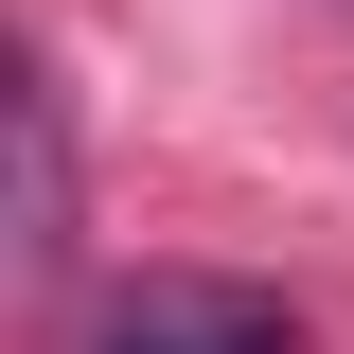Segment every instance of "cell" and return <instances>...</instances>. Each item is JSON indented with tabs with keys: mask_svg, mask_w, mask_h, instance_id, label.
I'll list each match as a JSON object with an SVG mask.
<instances>
[{
	"mask_svg": "<svg viewBox=\"0 0 354 354\" xmlns=\"http://www.w3.org/2000/svg\"><path fill=\"white\" fill-rule=\"evenodd\" d=\"M71 354H319V319L283 283H230V266H142V283L88 301Z\"/></svg>",
	"mask_w": 354,
	"mask_h": 354,
	"instance_id": "obj_1",
	"label": "cell"
},
{
	"mask_svg": "<svg viewBox=\"0 0 354 354\" xmlns=\"http://www.w3.org/2000/svg\"><path fill=\"white\" fill-rule=\"evenodd\" d=\"M18 266H71V106L18 53Z\"/></svg>",
	"mask_w": 354,
	"mask_h": 354,
	"instance_id": "obj_2",
	"label": "cell"
}]
</instances>
